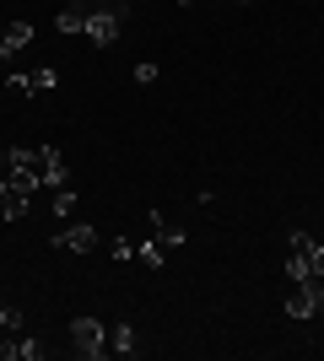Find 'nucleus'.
<instances>
[{
    "label": "nucleus",
    "mask_w": 324,
    "mask_h": 361,
    "mask_svg": "<svg viewBox=\"0 0 324 361\" xmlns=\"http://www.w3.org/2000/svg\"><path fill=\"white\" fill-rule=\"evenodd\" d=\"M71 345H76V356L81 361H103L108 356V329L97 324V318H71Z\"/></svg>",
    "instance_id": "1"
},
{
    "label": "nucleus",
    "mask_w": 324,
    "mask_h": 361,
    "mask_svg": "<svg viewBox=\"0 0 324 361\" xmlns=\"http://www.w3.org/2000/svg\"><path fill=\"white\" fill-rule=\"evenodd\" d=\"M32 183H22V178H0V221H16V216H28V205H32Z\"/></svg>",
    "instance_id": "2"
},
{
    "label": "nucleus",
    "mask_w": 324,
    "mask_h": 361,
    "mask_svg": "<svg viewBox=\"0 0 324 361\" xmlns=\"http://www.w3.org/2000/svg\"><path fill=\"white\" fill-rule=\"evenodd\" d=\"M54 248H65V254H92L97 248V226H87V221L60 226V232H54Z\"/></svg>",
    "instance_id": "3"
},
{
    "label": "nucleus",
    "mask_w": 324,
    "mask_h": 361,
    "mask_svg": "<svg viewBox=\"0 0 324 361\" xmlns=\"http://www.w3.org/2000/svg\"><path fill=\"white\" fill-rule=\"evenodd\" d=\"M65 183V157L60 146H38V189H60Z\"/></svg>",
    "instance_id": "4"
},
{
    "label": "nucleus",
    "mask_w": 324,
    "mask_h": 361,
    "mask_svg": "<svg viewBox=\"0 0 324 361\" xmlns=\"http://www.w3.org/2000/svg\"><path fill=\"white\" fill-rule=\"evenodd\" d=\"M11 178L38 189V146H11Z\"/></svg>",
    "instance_id": "5"
},
{
    "label": "nucleus",
    "mask_w": 324,
    "mask_h": 361,
    "mask_svg": "<svg viewBox=\"0 0 324 361\" xmlns=\"http://www.w3.org/2000/svg\"><path fill=\"white\" fill-rule=\"evenodd\" d=\"M22 44H32V22H0V60H11Z\"/></svg>",
    "instance_id": "6"
},
{
    "label": "nucleus",
    "mask_w": 324,
    "mask_h": 361,
    "mask_svg": "<svg viewBox=\"0 0 324 361\" xmlns=\"http://www.w3.org/2000/svg\"><path fill=\"white\" fill-rule=\"evenodd\" d=\"M38 356H44L38 334H11V361H38Z\"/></svg>",
    "instance_id": "7"
},
{
    "label": "nucleus",
    "mask_w": 324,
    "mask_h": 361,
    "mask_svg": "<svg viewBox=\"0 0 324 361\" xmlns=\"http://www.w3.org/2000/svg\"><path fill=\"white\" fill-rule=\"evenodd\" d=\"M54 27H60L65 38H71V32H81V27H87V11H81V0H76V6H65V11L54 16Z\"/></svg>",
    "instance_id": "8"
},
{
    "label": "nucleus",
    "mask_w": 324,
    "mask_h": 361,
    "mask_svg": "<svg viewBox=\"0 0 324 361\" xmlns=\"http://www.w3.org/2000/svg\"><path fill=\"white\" fill-rule=\"evenodd\" d=\"M108 350L130 356V350H136V329H130V324H114V329H108Z\"/></svg>",
    "instance_id": "9"
},
{
    "label": "nucleus",
    "mask_w": 324,
    "mask_h": 361,
    "mask_svg": "<svg viewBox=\"0 0 324 361\" xmlns=\"http://www.w3.org/2000/svg\"><path fill=\"white\" fill-rule=\"evenodd\" d=\"M287 313H292V318H313V297H308V286H292V297H287Z\"/></svg>",
    "instance_id": "10"
},
{
    "label": "nucleus",
    "mask_w": 324,
    "mask_h": 361,
    "mask_svg": "<svg viewBox=\"0 0 324 361\" xmlns=\"http://www.w3.org/2000/svg\"><path fill=\"white\" fill-rule=\"evenodd\" d=\"M152 226H157V232H162V243H173V248H179V243H184V226H173V221H162V211H152Z\"/></svg>",
    "instance_id": "11"
},
{
    "label": "nucleus",
    "mask_w": 324,
    "mask_h": 361,
    "mask_svg": "<svg viewBox=\"0 0 324 361\" xmlns=\"http://www.w3.org/2000/svg\"><path fill=\"white\" fill-rule=\"evenodd\" d=\"M136 259L152 264V270H162V243H136Z\"/></svg>",
    "instance_id": "12"
},
{
    "label": "nucleus",
    "mask_w": 324,
    "mask_h": 361,
    "mask_svg": "<svg viewBox=\"0 0 324 361\" xmlns=\"http://www.w3.org/2000/svg\"><path fill=\"white\" fill-rule=\"evenodd\" d=\"M54 81H60V75H54V65H38V71L28 75V87H32V92H49Z\"/></svg>",
    "instance_id": "13"
},
{
    "label": "nucleus",
    "mask_w": 324,
    "mask_h": 361,
    "mask_svg": "<svg viewBox=\"0 0 324 361\" xmlns=\"http://www.w3.org/2000/svg\"><path fill=\"white\" fill-rule=\"evenodd\" d=\"M71 211H76V189L60 183V189H54V216H71Z\"/></svg>",
    "instance_id": "14"
},
{
    "label": "nucleus",
    "mask_w": 324,
    "mask_h": 361,
    "mask_svg": "<svg viewBox=\"0 0 324 361\" xmlns=\"http://www.w3.org/2000/svg\"><path fill=\"white\" fill-rule=\"evenodd\" d=\"M0 329H6V334H22V313H16V307H0Z\"/></svg>",
    "instance_id": "15"
},
{
    "label": "nucleus",
    "mask_w": 324,
    "mask_h": 361,
    "mask_svg": "<svg viewBox=\"0 0 324 361\" xmlns=\"http://www.w3.org/2000/svg\"><path fill=\"white\" fill-rule=\"evenodd\" d=\"M308 297H313V318H324V281H308Z\"/></svg>",
    "instance_id": "16"
},
{
    "label": "nucleus",
    "mask_w": 324,
    "mask_h": 361,
    "mask_svg": "<svg viewBox=\"0 0 324 361\" xmlns=\"http://www.w3.org/2000/svg\"><path fill=\"white\" fill-rule=\"evenodd\" d=\"M6 92H11V97H28L32 87H28V75H11V81H6Z\"/></svg>",
    "instance_id": "17"
},
{
    "label": "nucleus",
    "mask_w": 324,
    "mask_h": 361,
    "mask_svg": "<svg viewBox=\"0 0 324 361\" xmlns=\"http://www.w3.org/2000/svg\"><path fill=\"white\" fill-rule=\"evenodd\" d=\"M0 178H11V151H0Z\"/></svg>",
    "instance_id": "18"
},
{
    "label": "nucleus",
    "mask_w": 324,
    "mask_h": 361,
    "mask_svg": "<svg viewBox=\"0 0 324 361\" xmlns=\"http://www.w3.org/2000/svg\"><path fill=\"white\" fill-rule=\"evenodd\" d=\"M179 6H189V0H179Z\"/></svg>",
    "instance_id": "19"
},
{
    "label": "nucleus",
    "mask_w": 324,
    "mask_h": 361,
    "mask_svg": "<svg viewBox=\"0 0 324 361\" xmlns=\"http://www.w3.org/2000/svg\"><path fill=\"white\" fill-rule=\"evenodd\" d=\"M0 307H6V302H0Z\"/></svg>",
    "instance_id": "20"
}]
</instances>
